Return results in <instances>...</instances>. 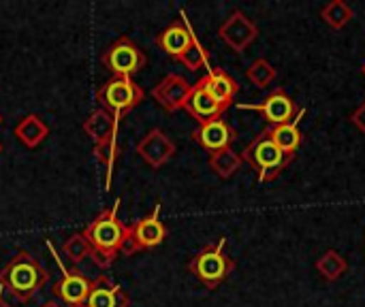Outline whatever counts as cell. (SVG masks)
Instances as JSON below:
<instances>
[{
  "instance_id": "ffe728a7",
  "label": "cell",
  "mask_w": 365,
  "mask_h": 307,
  "mask_svg": "<svg viewBox=\"0 0 365 307\" xmlns=\"http://www.w3.org/2000/svg\"><path fill=\"white\" fill-rule=\"evenodd\" d=\"M15 137L26 145V147H30V150H34V147H38L43 141H45V137L49 135V126L38 118V115H34V113H28V115H24L17 124H15Z\"/></svg>"
},
{
  "instance_id": "cb8c5ba5",
  "label": "cell",
  "mask_w": 365,
  "mask_h": 307,
  "mask_svg": "<svg viewBox=\"0 0 365 307\" xmlns=\"http://www.w3.org/2000/svg\"><path fill=\"white\" fill-rule=\"evenodd\" d=\"M62 256L71 263V265H79L86 259H92V248L88 244V239L83 237V233H75L71 235L64 244H62Z\"/></svg>"
},
{
  "instance_id": "ac0fdd59",
  "label": "cell",
  "mask_w": 365,
  "mask_h": 307,
  "mask_svg": "<svg viewBox=\"0 0 365 307\" xmlns=\"http://www.w3.org/2000/svg\"><path fill=\"white\" fill-rule=\"evenodd\" d=\"M184 109H186L199 124L210 122V120H218V118H222V113H225V109L214 100V96H212L199 81L192 85V90H190V94H188V100H186Z\"/></svg>"
},
{
  "instance_id": "484cf974",
  "label": "cell",
  "mask_w": 365,
  "mask_h": 307,
  "mask_svg": "<svg viewBox=\"0 0 365 307\" xmlns=\"http://www.w3.org/2000/svg\"><path fill=\"white\" fill-rule=\"evenodd\" d=\"M188 71H199V68H203V66H207V62H210V53H207V49L199 43V38H195L192 41V45L178 58Z\"/></svg>"
},
{
  "instance_id": "e0dca14e",
  "label": "cell",
  "mask_w": 365,
  "mask_h": 307,
  "mask_svg": "<svg viewBox=\"0 0 365 307\" xmlns=\"http://www.w3.org/2000/svg\"><path fill=\"white\" fill-rule=\"evenodd\" d=\"M141 250H152L158 248L165 239H167V227L160 220V203H156L154 212L145 218H141L139 222L130 224Z\"/></svg>"
},
{
  "instance_id": "9a60e30c",
  "label": "cell",
  "mask_w": 365,
  "mask_h": 307,
  "mask_svg": "<svg viewBox=\"0 0 365 307\" xmlns=\"http://www.w3.org/2000/svg\"><path fill=\"white\" fill-rule=\"evenodd\" d=\"M199 83L214 96V100H216L225 111L235 103V96H237V92H240L237 81H235L225 68H210L207 75L199 79Z\"/></svg>"
},
{
  "instance_id": "2e32d148",
  "label": "cell",
  "mask_w": 365,
  "mask_h": 307,
  "mask_svg": "<svg viewBox=\"0 0 365 307\" xmlns=\"http://www.w3.org/2000/svg\"><path fill=\"white\" fill-rule=\"evenodd\" d=\"M120 120L118 115L109 113L107 109H94L81 124L83 132L94 141V145L118 139V130H120Z\"/></svg>"
},
{
  "instance_id": "44dd1931",
  "label": "cell",
  "mask_w": 365,
  "mask_h": 307,
  "mask_svg": "<svg viewBox=\"0 0 365 307\" xmlns=\"http://www.w3.org/2000/svg\"><path fill=\"white\" fill-rule=\"evenodd\" d=\"M242 165H244L242 154L233 152L231 147L218 150V152H212V154H210V169H212L218 177H222V179H231V177L240 171Z\"/></svg>"
},
{
  "instance_id": "603a6c76",
  "label": "cell",
  "mask_w": 365,
  "mask_h": 307,
  "mask_svg": "<svg viewBox=\"0 0 365 307\" xmlns=\"http://www.w3.org/2000/svg\"><path fill=\"white\" fill-rule=\"evenodd\" d=\"M346 269H349V263H346V259L340 254V252H336V250H327L323 256H319V261H317V271L327 280V282H338L344 274H346Z\"/></svg>"
},
{
  "instance_id": "7c38bea8",
  "label": "cell",
  "mask_w": 365,
  "mask_h": 307,
  "mask_svg": "<svg viewBox=\"0 0 365 307\" xmlns=\"http://www.w3.org/2000/svg\"><path fill=\"white\" fill-rule=\"evenodd\" d=\"M137 154L150 167L160 169L165 162H169L175 156V143L160 128H154L137 143Z\"/></svg>"
},
{
  "instance_id": "7402d4cb",
  "label": "cell",
  "mask_w": 365,
  "mask_h": 307,
  "mask_svg": "<svg viewBox=\"0 0 365 307\" xmlns=\"http://www.w3.org/2000/svg\"><path fill=\"white\" fill-rule=\"evenodd\" d=\"M353 17H355V11L344 0H331L321 9V19L334 30H342Z\"/></svg>"
},
{
  "instance_id": "d4e9b609",
  "label": "cell",
  "mask_w": 365,
  "mask_h": 307,
  "mask_svg": "<svg viewBox=\"0 0 365 307\" xmlns=\"http://www.w3.org/2000/svg\"><path fill=\"white\" fill-rule=\"evenodd\" d=\"M246 77H248L257 88L265 90V88H269V85L276 81L278 71L274 68V64H272L269 60H265V58H257V60L248 66Z\"/></svg>"
},
{
  "instance_id": "ba28073f",
  "label": "cell",
  "mask_w": 365,
  "mask_h": 307,
  "mask_svg": "<svg viewBox=\"0 0 365 307\" xmlns=\"http://www.w3.org/2000/svg\"><path fill=\"white\" fill-rule=\"evenodd\" d=\"M218 36L235 51L244 53L259 36L257 24L244 13V11H233L218 28Z\"/></svg>"
},
{
  "instance_id": "83f0119b",
  "label": "cell",
  "mask_w": 365,
  "mask_h": 307,
  "mask_svg": "<svg viewBox=\"0 0 365 307\" xmlns=\"http://www.w3.org/2000/svg\"><path fill=\"white\" fill-rule=\"evenodd\" d=\"M351 122L365 135V100L351 113Z\"/></svg>"
},
{
  "instance_id": "4316f807",
  "label": "cell",
  "mask_w": 365,
  "mask_h": 307,
  "mask_svg": "<svg viewBox=\"0 0 365 307\" xmlns=\"http://www.w3.org/2000/svg\"><path fill=\"white\" fill-rule=\"evenodd\" d=\"M139 250H141V246H139V241H137L133 229L126 227V229H124V235H122V241H120V254H122V256H135Z\"/></svg>"
},
{
  "instance_id": "8992f818",
  "label": "cell",
  "mask_w": 365,
  "mask_h": 307,
  "mask_svg": "<svg viewBox=\"0 0 365 307\" xmlns=\"http://www.w3.org/2000/svg\"><path fill=\"white\" fill-rule=\"evenodd\" d=\"M101 62L113 77H130L148 64V58L133 38L120 36L103 51Z\"/></svg>"
},
{
  "instance_id": "277c9868",
  "label": "cell",
  "mask_w": 365,
  "mask_h": 307,
  "mask_svg": "<svg viewBox=\"0 0 365 307\" xmlns=\"http://www.w3.org/2000/svg\"><path fill=\"white\" fill-rule=\"evenodd\" d=\"M227 237H220L216 244L205 246L188 261V271L207 288H218L235 269V261L225 252Z\"/></svg>"
},
{
  "instance_id": "f1b7e54d",
  "label": "cell",
  "mask_w": 365,
  "mask_h": 307,
  "mask_svg": "<svg viewBox=\"0 0 365 307\" xmlns=\"http://www.w3.org/2000/svg\"><path fill=\"white\" fill-rule=\"evenodd\" d=\"M41 307H64V306H62V303H58L56 299H51V301H47V303H43V306H41Z\"/></svg>"
},
{
  "instance_id": "f546056e",
  "label": "cell",
  "mask_w": 365,
  "mask_h": 307,
  "mask_svg": "<svg viewBox=\"0 0 365 307\" xmlns=\"http://www.w3.org/2000/svg\"><path fill=\"white\" fill-rule=\"evenodd\" d=\"M0 307H11L4 301V291H2V288H0Z\"/></svg>"
},
{
  "instance_id": "9c48e42d",
  "label": "cell",
  "mask_w": 365,
  "mask_h": 307,
  "mask_svg": "<svg viewBox=\"0 0 365 307\" xmlns=\"http://www.w3.org/2000/svg\"><path fill=\"white\" fill-rule=\"evenodd\" d=\"M58 265L62 269V278L53 284V291H51L56 301H60L64 307H81L90 295L92 280H88L79 269L66 271L60 261H58Z\"/></svg>"
},
{
  "instance_id": "1f68e13d",
  "label": "cell",
  "mask_w": 365,
  "mask_h": 307,
  "mask_svg": "<svg viewBox=\"0 0 365 307\" xmlns=\"http://www.w3.org/2000/svg\"><path fill=\"white\" fill-rule=\"evenodd\" d=\"M364 77H365V64H364Z\"/></svg>"
},
{
  "instance_id": "4dcf8cb0",
  "label": "cell",
  "mask_w": 365,
  "mask_h": 307,
  "mask_svg": "<svg viewBox=\"0 0 365 307\" xmlns=\"http://www.w3.org/2000/svg\"><path fill=\"white\" fill-rule=\"evenodd\" d=\"M0 154H2V143H0Z\"/></svg>"
},
{
  "instance_id": "3957f363",
  "label": "cell",
  "mask_w": 365,
  "mask_h": 307,
  "mask_svg": "<svg viewBox=\"0 0 365 307\" xmlns=\"http://www.w3.org/2000/svg\"><path fill=\"white\" fill-rule=\"evenodd\" d=\"M244 162H248L259 177V184L265 182H274L289 165L293 158H289L272 139V130L265 128L263 132H259L242 152Z\"/></svg>"
},
{
  "instance_id": "d6986e66",
  "label": "cell",
  "mask_w": 365,
  "mask_h": 307,
  "mask_svg": "<svg viewBox=\"0 0 365 307\" xmlns=\"http://www.w3.org/2000/svg\"><path fill=\"white\" fill-rule=\"evenodd\" d=\"M306 115V109H299V115L295 120H291L289 124H280V126H269L272 130V139L276 141V145L289 156V158H295V152L299 150L302 141H304V135L299 130V120Z\"/></svg>"
},
{
  "instance_id": "5bb4252c",
  "label": "cell",
  "mask_w": 365,
  "mask_h": 307,
  "mask_svg": "<svg viewBox=\"0 0 365 307\" xmlns=\"http://www.w3.org/2000/svg\"><path fill=\"white\" fill-rule=\"evenodd\" d=\"M81 307H128V295L111 276L101 274L92 280L90 295Z\"/></svg>"
},
{
  "instance_id": "7a4b0ae2",
  "label": "cell",
  "mask_w": 365,
  "mask_h": 307,
  "mask_svg": "<svg viewBox=\"0 0 365 307\" xmlns=\"http://www.w3.org/2000/svg\"><path fill=\"white\" fill-rule=\"evenodd\" d=\"M118 212H120V199H115V203L109 209H103L83 229V237L92 248V261L103 269H107L120 254V241L126 227L118 218Z\"/></svg>"
},
{
  "instance_id": "30bf717a",
  "label": "cell",
  "mask_w": 365,
  "mask_h": 307,
  "mask_svg": "<svg viewBox=\"0 0 365 307\" xmlns=\"http://www.w3.org/2000/svg\"><path fill=\"white\" fill-rule=\"evenodd\" d=\"M190 90H192V83H188L186 77H182V75H178V73H171V75L163 77V79L152 88V98H154L165 111L173 113V111L184 109Z\"/></svg>"
},
{
  "instance_id": "d6a6232c",
  "label": "cell",
  "mask_w": 365,
  "mask_h": 307,
  "mask_svg": "<svg viewBox=\"0 0 365 307\" xmlns=\"http://www.w3.org/2000/svg\"><path fill=\"white\" fill-rule=\"evenodd\" d=\"M0 124H2V115H0Z\"/></svg>"
},
{
  "instance_id": "8fae6325",
  "label": "cell",
  "mask_w": 365,
  "mask_h": 307,
  "mask_svg": "<svg viewBox=\"0 0 365 307\" xmlns=\"http://www.w3.org/2000/svg\"><path fill=\"white\" fill-rule=\"evenodd\" d=\"M237 139V132L235 128L218 118V120H210V122H203L199 124L195 130H192V141L199 143L203 150H207L210 154L212 152H218V150H227L231 147V143Z\"/></svg>"
},
{
  "instance_id": "6da1fadb",
  "label": "cell",
  "mask_w": 365,
  "mask_h": 307,
  "mask_svg": "<svg viewBox=\"0 0 365 307\" xmlns=\"http://www.w3.org/2000/svg\"><path fill=\"white\" fill-rule=\"evenodd\" d=\"M49 280L47 269L34 259V254L19 250L0 269V288L6 291L19 303L30 301Z\"/></svg>"
},
{
  "instance_id": "52a82bcc",
  "label": "cell",
  "mask_w": 365,
  "mask_h": 307,
  "mask_svg": "<svg viewBox=\"0 0 365 307\" xmlns=\"http://www.w3.org/2000/svg\"><path fill=\"white\" fill-rule=\"evenodd\" d=\"M237 109L242 111H257L265 118L267 124L272 126H280V124H289L291 120H295L299 115V107L295 105V100L282 90L276 88L265 100L261 103H240Z\"/></svg>"
},
{
  "instance_id": "5b68a950",
  "label": "cell",
  "mask_w": 365,
  "mask_h": 307,
  "mask_svg": "<svg viewBox=\"0 0 365 307\" xmlns=\"http://www.w3.org/2000/svg\"><path fill=\"white\" fill-rule=\"evenodd\" d=\"M143 98H145L143 88L135 83L130 77H111L96 90V100L101 103V109H107L118 118L139 107Z\"/></svg>"
},
{
  "instance_id": "4fadbf2b",
  "label": "cell",
  "mask_w": 365,
  "mask_h": 307,
  "mask_svg": "<svg viewBox=\"0 0 365 307\" xmlns=\"http://www.w3.org/2000/svg\"><path fill=\"white\" fill-rule=\"evenodd\" d=\"M195 38H197V36H195V32H192L188 19H186L184 13H182L180 19H175L171 26H167V28L156 36V45H158L167 56H171V58L178 60V58L192 45Z\"/></svg>"
}]
</instances>
